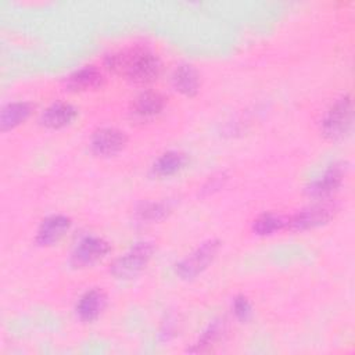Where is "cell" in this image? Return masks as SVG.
<instances>
[{
    "label": "cell",
    "mask_w": 355,
    "mask_h": 355,
    "mask_svg": "<svg viewBox=\"0 0 355 355\" xmlns=\"http://www.w3.org/2000/svg\"><path fill=\"white\" fill-rule=\"evenodd\" d=\"M105 65L112 72L136 85L154 82L161 72L159 58L146 47H132L107 57Z\"/></svg>",
    "instance_id": "obj_1"
},
{
    "label": "cell",
    "mask_w": 355,
    "mask_h": 355,
    "mask_svg": "<svg viewBox=\"0 0 355 355\" xmlns=\"http://www.w3.org/2000/svg\"><path fill=\"white\" fill-rule=\"evenodd\" d=\"M354 125V103L349 94L336 100L322 119V135L331 141L349 136Z\"/></svg>",
    "instance_id": "obj_2"
},
{
    "label": "cell",
    "mask_w": 355,
    "mask_h": 355,
    "mask_svg": "<svg viewBox=\"0 0 355 355\" xmlns=\"http://www.w3.org/2000/svg\"><path fill=\"white\" fill-rule=\"evenodd\" d=\"M154 254V245L150 241L135 243L125 254L118 257L112 263L110 272L116 279H132L136 277L150 262Z\"/></svg>",
    "instance_id": "obj_3"
},
{
    "label": "cell",
    "mask_w": 355,
    "mask_h": 355,
    "mask_svg": "<svg viewBox=\"0 0 355 355\" xmlns=\"http://www.w3.org/2000/svg\"><path fill=\"white\" fill-rule=\"evenodd\" d=\"M220 248V241L211 239L198 245L191 254L179 261L175 265V273L184 280L194 279L202 273L216 258V254Z\"/></svg>",
    "instance_id": "obj_4"
},
{
    "label": "cell",
    "mask_w": 355,
    "mask_h": 355,
    "mask_svg": "<svg viewBox=\"0 0 355 355\" xmlns=\"http://www.w3.org/2000/svg\"><path fill=\"white\" fill-rule=\"evenodd\" d=\"M334 212L336 208L330 202H318L288 216L287 227H290L291 230L313 229L326 225L329 220H331Z\"/></svg>",
    "instance_id": "obj_5"
},
{
    "label": "cell",
    "mask_w": 355,
    "mask_h": 355,
    "mask_svg": "<svg viewBox=\"0 0 355 355\" xmlns=\"http://www.w3.org/2000/svg\"><path fill=\"white\" fill-rule=\"evenodd\" d=\"M111 251L110 244L97 236L83 237L71 254V263L76 268H86L101 261Z\"/></svg>",
    "instance_id": "obj_6"
},
{
    "label": "cell",
    "mask_w": 355,
    "mask_h": 355,
    "mask_svg": "<svg viewBox=\"0 0 355 355\" xmlns=\"http://www.w3.org/2000/svg\"><path fill=\"white\" fill-rule=\"evenodd\" d=\"M345 176V166L340 162L329 165L324 172L312 180L306 187V194L315 200H324L338 190Z\"/></svg>",
    "instance_id": "obj_7"
},
{
    "label": "cell",
    "mask_w": 355,
    "mask_h": 355,
    "mask_svg": "<svg viewBox=\"0 0 355 355\" xmlns=\"http://www.w3.org/2000/svg\"><path fill=\"white\" fill-rule=\"evenodd\" d=\"M128 137L123 130L116 128H100L90 139V148L94 154L101 157H111L125 148Z\"/></svg>",
    "instance_id": "obj_8"
},
{
    "label": "cell",
    "mask_w": 355,
    "mask_h": 355,
    "mask_svg": "<svg viewBox=\"0 0 355 355\" xmlns=\"http://www.w3.org/2000/svg\"><path fill=\"white\" fill-rule=\"evenodd\" d=\"M71 219L61 214H54L42 220L36 232L39 245H51L57 243L71 227Z\"/></svg>",
    "instance_id": "obj_9"
},
{
    "label": "cell",
    "mask_w": 355,
    "mask_h": 355,
    "mask_svg": "<svg viewBox=\"0 0 355 355\" xmlns=\"http://www.w3.org/2000/svg\"><path fill=\"white\" fill-rule=\"evenodd\" d=\"M78 116V108L65 101H57L49 105L40 114V123L49 129H61L71 125Z\"/></svg>",
    "instance_id": "obj_10"
},
{
    "label": "cell",
    "mask_w": 355,
    "mask_h": 355,
    "mask_svg": "<svg viewBox=\"0 0 355 355\" xmlns=\"http://www.w3.org/2000/svg\"><path fill=\"white\" fill-rule=\"evenodd\" d=\"M165 107V97L154 90H144L139 93L130 103V112L139 119H150L162 112Z\"/></svg>",
    "instance_id": "obj_11"
},
{
    "label": "cell",
    "mask_w": 355,
    "mask_h": 355,
    "mask_svg": "<svg viewBox=\"0 0 355 355\" xmlns=\"http://www.w3.org/2000/svg\"><path fill=\"white\" fill-rule=\"evenodd\" d=\"M107 304L105 294L98 288L87 290L80 295L76 304V315L85 323H92L103 313Z\"/></svg>",
    "instance_id": "obj_12"
},
{
    "label": "cell",
    "mask_w": 355,
    "mask_h": 355,
    "mask_svg": "<svg viewBox=\"0 0 355 355\" xmlns=\"http://www.w3.org/2000/svg\"><path fill=\"white\" fill-rule=\"evenodd\" d=\"M104 82V76L98 68L87 65L69 73L65 79V86L71 92H89L98 89Z\"/></svg>",
    "instance_id": "obj_13"
},
{
    "label": "cell",
    "mask_w": 355,
    "mask_h": 355,
    "mask_svg": "<svg viewBox=\"0 0 355 355\" xmlns=\"http://www.w3.org/2000/svg\"><path fill=\"white\" fill-rule=\"evenodd\" d=\"M172 85L176 92L186 97H193L200 90V73L190 64H182L172 73Z\"/></svg>",
    "instance_id": "obj_14"
},
{
    "label": "cell",
    "mask_w": 355,
    "mask_h": 355,
    "mask_svg": "<svg viewBox=\"0 0 355 355\" xmlns=\"http://www.w3.org/2000/svg\"><path fill=\"white\" fill-rule=\"evenodd\" d=\"M187 162V157L182 151L171 150L161 154L151 166V173L158 178H168L180 172Z\"/></svg>",
    "instance_id": "obj_15"
},
{
    "label": "cell",
    "mask_w": 355,
    "mask_h": 355,
    "mask_svg": "<svg viewBox=\"0 0 355 355\" xmlns=\"http://www.w3.org/2000/svg\"><path fill=\"white\" fill-rule=\"evenodd\" d=\"M32 105L26 101H12L6 104L0 112V129L7 132L21 125L31 115Z\"/></svg>",
    "instance_id": "obj_16"
},
{
    "label": "cell",
    "mask_w": 355,
    "mask_h": 355,
    "mask_svg": "<svg viewBox=\"0 0 355 355\" xmlns=\"http://www.w3.org/2000/svg\"><path fill=\"white\" fill-rule=\"evenodd\" d=\"M284 227H287V218L273 212H265L259 215L252 225L254 232L259 236H269L283 230Z\"/></svg>",
    "instance_id": "obj_17"
},
{
    "label": "cell",
    "mask_w": 355,
    "mask_h": 355,
    "mask_svg": "<svg viewBox=\"0 0 355 355\" xmlns=\"http://www.w3.org/2000/svg\"><path fill=\"white\" fill-rule=\"evenodd\" d=\"M225 333V322L218 319L214 320L201 334L198 343L194 345V348H191L190 351L193 352H204V351H209L212 345H215L223 336Z\"/></svg>",
    "instance_id": "obj_18"
},
{
    "label": "cell",
    "mask_w": 355,
    "mask_h": 355,
    "mask_svg": "<svg viewBox=\"0 0 355 355\" xmlns=\"http://www.w3.org/2000/svg\"><path fill=\"white\" fill-rule=\"evenodd\" d=\"M168 211L169 208L164 202H154V201L141 202L136 209V218L140 222L153 223V222L162 220L168 215Z\"/></svg>",
    "instance_id": "obj_19"
},
{
    "label": "cell",
    "mask_w": 355,
    "mask_h": 355,
    "mask_svg": "<svg viewBox=\"0 0 355 355\" xmlns=\"http://www.w3.org/2000/svg\"><path fill=\"white\" fill-rule=\"evenodd\" d=\"M232 309H233V313L234 316L240 320V322H248L251 318H252V306H251V302L248 301L247 297L244 295H237L234 297L233 300V304H232Z\"/></svg>",
    "instance_id": "obj_20"
}]
</instances>
